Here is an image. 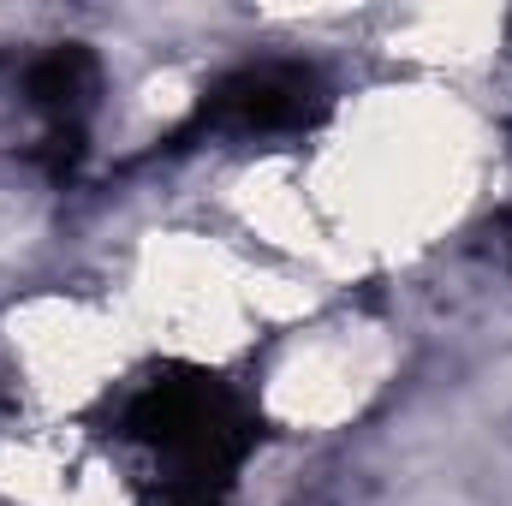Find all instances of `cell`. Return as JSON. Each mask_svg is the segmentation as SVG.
<instances>
[{"label":"cell","instance_id":"6da1fadb","mask_svg":"<svg viewBox=\"0 0 512 506\" xmlns=\"http://www.w3.org/2000/svg\"><path fill=\"white\" fill-rule=\"evenodd\" d=\"M108 435L149 506H227L256 447V417L209 370H155L114 399Z\"/></svg>","mask_w":512,"mask_h":506},{"label":"cell","instance_id":"7a4b0ae2","mask_svg":"<svg viewBox=\"0 0 512 506\" xmlns=\"http://www.w3.org/2000/svg\"><path fill=\"white\" fill-rule=\"evenodd\" d=\"M328 108V84L304 60H256L221 78L203 102V126L221 137H286V131L316 126Z\"/></svg>","mask_w":512,"mask_h":506}]
</instances>
